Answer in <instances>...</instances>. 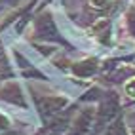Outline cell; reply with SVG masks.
I'll return each mask as SVG.
<instances>
[{
    "mask_svg": "<svg viewBox=\"0 0 135 135\" xmlns=\"http://www.w3.org/2000/svg\"><path fill=\"white\" fill-rule=\"evenodd\" d=\"M126 93L129 97H135V78H131L128 84H126Z\"/></svg>",
    "mask_w": 135,
    "mask_h": 135,
    "instance_id": "1",
    "label": "cell"
},
{
    "mask_svg": "<svg viewBox=\"0 0 135 135\" xmlns=\"http://www.w3.org/2000/svg\"><path fill=\"white\" fill-rule=\"evenodd\" d=\"M89 2H91L95 8H103V6L109 4V0H89Z\"/></svg>",
    "mask_w": 135,
    "mask_h": 135,
    "instance_id": "2",
    "label": "cell"
}]
</instances>
